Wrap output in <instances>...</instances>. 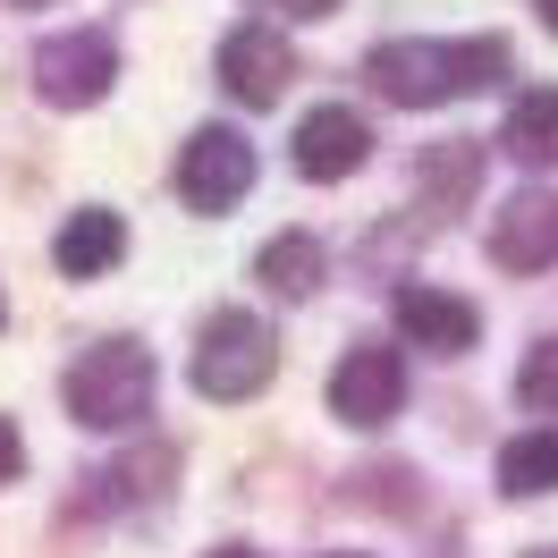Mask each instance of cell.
I'll return each mask as SVG.
<instances>
[{"label": "cell", "mask_w": 558, "mask_h": 558, "mask_svg": "<svg viewBox=\"0 0 558 558\" xmlns=\"http://www.w3.org/2000/svg\"><path fill=\"white\" fill-rule=\"evenodd\" d=\"M271 9H288V17H330L339 0H271Z\"/></svg>", "instance_id": "obj_18"}, {"label": "cell", "mask_w": 558, "mask_h": 558, "mask_svg": "<svg viewBox=\"0 0 558 558\" xmlns=\"http://www.w3.org/2000/svg\"><path fill=\"white\" fill-rule=\"evenodd\" d=\"M17 474H26V440H17V423L0 415V490L17 483Z\"/></svg>", "instance_id": "obj_17"}, {"label": "cell", "mask_w": 558, "mask_h": 558, "mask_svg": "<svg viewBox=\"0 0 558 558\" xmlns=\"http://www.w3.org/2000/svg\"><path fill=\"white\" fill-rule=\"evenodd\" d=\"M330 558H355V550H330Z\"/></svg>", "instance_id": "obj_23"}, {"label": "cell", "mask_w": 558, "mask_h": 558, "mask_svg": "<svg viewBox=\"0 0 558 558\" xmlns=\"http://www.w3.org/2000/svg\"><path fill=\"white\" fill-rule=\"evenodd\" d=\"M373 94H389L398 110H432V102H457V94H483L508 76V43L499 35H474V43H423V35H398V43H373Z\"/></svg>", "instance_id": "obj_1"}, {"label": "cell", "mask_w": 558, "mask_h": 558, "mask_svg": "<svg viewBox=\"0 0 558 558\" xmlns=\"http://www.w3.org/2000/svg\"><path fill=\"white\" fill-rule=\"evenodd\" d=\"M517 398L533 415H558V339H542V348L517 364Z\"/></svg>", "instance_id": "obj_16"}, {"label": "cell", "mask_w": 558, "mask_h": 558, "mask_svg": "<svg viewBox=\"0 0 558 558\" xmlns=\"http://www.w3.org/2000/svg\"><path fill=\"white\" fill-rule=\"evenodd\" d=\"M69 415L85 432H136L153 415V355L136 339H102L69 364Z\"/></svg>", "instance_id": "obj_2"}, {"label": "cell", "mask_w": 558, "mask_h": 558, "mask_svg": "<svg viewBox=\"0 0 558 558\" xmlns=\"http://www.w3.org/2000/svg\"><path fill=\"white\" fill-rule=\"evenodd\" d=\"M474 186H483V153L474 144H432L423 153V195L432 204H465Z\"/></svg>", "instance_id": "obj_15"}, {"label": "cell", "mask_w": 558, "mask_h": 558, "mask_svg": "<svg viewBox=\"0 0 558 558\" xmlns=\"http://www.w3.org/2000/svg\"><path fill=\"white\" fill-rule=\"evenodd\" d=\"M524 558H558V550H524Z\"/></svg>", "instance_id": "obj_22"}, {"label": "cell", "mask_w": 558, "mask_h": 558, "mask_svg": "<svg viewBox=\"0 0 558 558\" xmlns=\"http://www.w3.org/2000/svg\"><path fill=\"white\" fill-rule=\"evenodd\" d=\"M490 263L499 271H550L558 263V186H517L490 211Z\"/></svg>", "instance_id": "obj_8"}, {"label": "cell", "mask_w": 558, "mask_h": 558, "mask_svg": "<svg viewBox=\"0 0 558 558\" xmlns=\"http://www.w3.org/2000/svg\"><path fill=\"white\" fill-rule=\"evenodd\" d=\"M373 161V119L348 102H322L296 119V178H314V186H330V178H355Z\"/></svg>", "instance_id": "obj_9"}, {"label": "cell", "mask_w": 558, "mask_h": 558, "mask_svg": "<svg viewBox=\"0 0 558 558\" xmlns=\"http://www.w3.org/2000/svg\"><path fill=\"white\" fill-rule=\"evenodd\" d=\"M499 153L524 161V170H558V85H533L508 102V128H499Z\"/></svg>", "instance_id": "obj_12"}, {"label": "cell", "mask_w": 558, "mask_h": 558, "mask_svg": "<svg viewBox=\"0 0 558 558\" xmlns=\"http://www.w3.org/2000/svg\"><path fill=\"white\" fill-rule=\"evenodd\" d=\"M254 279H263L271 296H314L322 279H330V254H322V238L288 229V238H271L263 254H254Z\"/></svg>", "instance_id": "obj_13"}, {"label": "cell", "mask_w": 558, "mask_h": 558, "mask_svg": "<svg viewBox=\"0 0 558 558\" xmlns=\"http://www.w3.org/2000/svg\"><path fill=\"white\" fill-rule=\"evenodd\" d=\"M499 490H508V499H550L558 490V423L517 432V440L499 449Z\"/></svg>", "instance_id": "obj_14"}, {"label": "cell", "mask_w": 558, "mask_h": 558, "mask_svg": "<svg viewBox=\"0 0 558 558\" xmlns=\"http://www.w3.org/2000/svg\"><path fill=\"white\" fill-rule=\"evenodd\" d=\"M128 254V220L102 204H85L60 220V238H51V263H60V279H102L110 263Z\"/></svg>", "instance_id": "obj_11"}, {"label": "cell", "mask_w": 558, "mask_h": 558, "mask_svg": "<svg viewBox=\"0 0 558 558\" xmlns=\"http://www.w3.org/2000/svg\"><path fill=\"white\" fill-rule=\"evenodd\" d=\"M288 76H296V43L279 35V26H263V17L220 43V85H229V102L271 110L279 94H288Z\"/></svg>", "instance_id": "obj_7"}, {"label": "cell", "mask_w": 558, "mask_h": 558, "mask_svg": "<svg viewBox=\"0 0 558 558\" xmlns=\"http://www.w3.org/2000/svg\"><path fill=\"white\" fill-rule=\"evenodd\" d=\"M211 558H263V550H238V542H229V550H211Z\"/></svg>", "instance_id": "obj_20"}, {"label": "cell", "mask_w": 558, "mask_h": 558, "mask_svg": "<svg viewBox=\"0 0 558 558\" xmlns=\"http://www.w3.org/2000/svg\"><path fill=\"white\" fill-rule=\"evenodd\" d=\"M533 9H542V26H550V35H558V0H533Z\"/></svg>", "instance_id": "obj_19"}, {"label": "cell", "mask_w": 558, "mask_h": 558, "mask_svg": "<svg viewBox=\"0 0 558 558\" xmlns=\"http://www.w3.org/2000/svg\"><path fill=\"white\" fill-rule=\"evenodd\" d=\"M17 9H51V0H17Z\"/></svg>", "instance_id": "obj_21"}, {"label": "cell", "mask_w": 558, "mask_h": 558, "mask_svg": "<svg viewBox=\"0 0 558 558\" xmlns=\"http://www.w3.org/2000/svg\"><path fill=\"white\" fill-rule=\"evenodd\" d=\"M0 314H9V305H0Z\"/></svg>", "instance_id": "obj_24"}, {"label": "cell", "mask_w": 558, "mask_h": 558, "mask_svg": "<svg viewBox=\"0 0 558 558\" xmlns=\"http://www.w3.org/2000/svg\"><path fill=\"white\" fill-rule=\"evenodd\" d=\"M110 76H119V43L102 26H85V35H60L35 51V94L51 110H85L110 94Z\"/></svg>", "instance_id": "obj_6"}, {"label": "cell", "mask_w": 558, "mask_h": 558, "mask_svg": "<svg viewBox=\"0 0 558 558\" xmlns=\"http://www.w3.org/2000/svg\"><path fill=\"white\" fill-rule=\"evenodd\" d=\"M398 407H407V364H398V348L364 339V348L339 355V373H330V415H339V423H355V432H381Z\"/></svg>", "instance_id": "obj_5"}, {"label": "cell", "mask_w": 558, "mask_h": 558, "mask_svg": "<svg viewBox=\"0 0 558 558\" xmlns=\"http://www.w3.org/2000/svg\"><path fill=\"white\" fill-rule=\"evenodd\" d=\"M389 322L407 330V348H432V355H474V339H483V314L449 288H423V279H407L389 296Z\"/></svg>", "instance_id": "obj_10"}, {"label": "cell", "mask_w": 558, "mask_h": 558, "mask_svg": "<svg viewBox=\"0 0 558 558\" xmlns=\"http://www.w3.org/2000/svg\"><path fill=\"white\" fill-rule=\"evenodd\" d=\"M195 389L204 398H220V407H238V398H254V389L279 373V339L263 314H245V305H220V314L195 330Z\"/></svg>", "instance_id": "obj_3"}, {"label": "cell", "mask_w": 558, "mask_h": 558, "mask_svg": "<svg viewBox=\"0 0 558 558\" xmlns=\"http://www.w3.org/2000/svg\"><path fill=\"white\" fill-rule=\"evenodd\" d=\"M245 186H254V144H245L238 128H195L186 153H178V195H186V211L220 220V211L245 204Z\"/></svg>", "instance_id": "obj_4"}]
</instances>
